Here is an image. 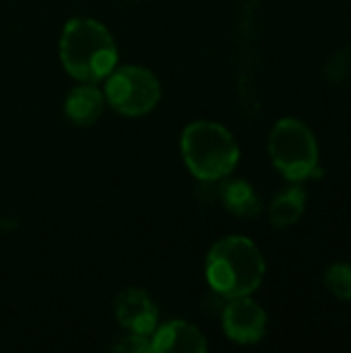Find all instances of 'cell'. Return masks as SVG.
Masks as SVG:
<instances>
[{
  "instance_id": "obj_1",
  "label": "cell",
  "mask_w": 351,
  "mask_h": 353,
  "mask_svg": "<svg viewBox=\"0 0 351 353\" xmlns=\"http://www.w3.org/2000/svg\"><path fill=\"white\" fill-rule=\"evenodd\" d=\"M60 60L74 79L97 83L106 79L118 62V48L110 31L93 19H70L60 37Z\"/></svg>"
},
{
  "instance_id": "obj_2",
  "label": "cell",
  "mask_w": 351,
  "mask_h": 353,
  "mask_svg": "<svg viewBox=\"0 0 351 353\" xmlns=\"http://www.w3.org/2000/svg\"><path fill=\"white\" fill-rule=\"evenodd\" d=\"M205 275L209 285L230 300L250 296L259 290L265 277V261L252 240L244 236H228L211 246Z\"/></svg>"
},
{
  "instance_id": "obj_3",
  "label": "cell",
  "mask_w": 351,
  "mask_h": 353,
  "mask_svg": "<svg viewBox=\"0 0 351 353\" xmlns=\"http://www.w3.org/2000/svg\"><path fill=\"white\" fill-rule=\"evenodd\" d=\"M180 149L186 168L203 182H215L230 176L240 157L232 132L221 124L207 120L192 122L184 128Z\"/></svg>"
},
{
  "instance_id": "obj_4",
  "label": "cell",
  "mask_w": 351,
  "mask_h": 353,
  "mask_svg": "<svg viewBox=\"0 0 351 353\" xmlns=\"http://www.w3.org/2000/svg\"><path fill=\"white\" fill-rule=\"evenodd\" d=\"M269 153L275 168L292 182L306 180L319 170V147L314 134L296 118H283L273 126Z\"/></svg>"
},
{
  "instance_id": "obj_5",
  "label": "cell",
  "mask_w": 351,
  "mask_h": 353,
  "mask_svg": "<svg viewBox=\"0 0 351 353\" xmlns=\"http://www.w3.org/2000/svg\"><path fill=\"white\" fill-rule=\"evenodd\" d=\"M106 79V99L124 116H143L159 101V81L143 66H120Z\"/></svg>"
},
{
  "instance_id": "obj_6",
  "label": "cell",
  "mask_w": 351,
  "mask_h": 353,
  "mask_svg": "<svg viewBox=\"0 0 351 353\" xmlns=\"http://www.w3.org/2000/svg\"><path fill=\"white\" fill-rule=\"evenodd\" d=\"M223 331L236 343H257L267 333V314L248 296L232 298L223 308Z\"/></svg>"
},
{
  "instance_id": "obj_7",
  "label": "cell",
  "mask_w": 351,
  "mask_h": 353,
  "mask_svg": "<svg viewBox=\"0 0 351 353\" xmlns=\"http://www.w3.org/2000/svg\"><path fill=\"white\" fill-rule=\"evenodd\" d=\"M114 314L126 331L145 337L155 331L159 319V310L153 298L139 288H126L116 296Z\"/></svg>"
},
{
  "instance_id": "obj_8",
  "label": "cell",
  "mask_w": 351,
  "mask_h": 353,
  "mask_svg": "<svg viewBox=\"0 0 351 353\" xmlns=\"http://www.w3.org/2000/svg\"><path fill=\"white\" fill-rule=\"evenodd\" d=\"M151 352L157 353H205L207 339L190 323L172 321L163 325L151 341Z\"/></svg>"
},
{
  "instance_id": "obj_9",
  "label": "cell",
  "mask_w": 351,
  "mask_h": 353,
  "mask_svg": "<svg viewBox=\"0 0 351 353\" xmlns=\"http://www.w3.org/2000/svg\"><path fill=\"white\" fill-rule=\"evenodd\" d=\"M103 103H106L103 93L91 83H85L68 93L64 101V114L77 126H91L101 116Z\"/></svg>"
},
{
  "instance_id": "obj_10",
  "label": "cell",
  "mask_w": 351,
  "mask_h": 353,
  "mask_svg": "<svg viewBox=\"0 0 351 353\" xmlns=\"http://www.w3.org/2000/svg\"><path fill=\"white\" fill-rule=\"evenodd\" d=\"M221 203L225 209L238 217H254L261 211V199L254 192L252 184L246 180H228L219 188Z\"/></svg>"
},
{
  "instance_id": "obj_11",
  "label": "cell",
  "mask_w": 351,
  "mask_h": 353,
  "mask_svg": "<svg viewBox=\"0 0 351 353\" xmlns=\"http://www.w3.org/2000/svg\"><path fill=\"white\" fill-rule=\"evenodd\" d=\"M306 209V190L302 186H290L288 190L279 192L271 207H269V219L275 228H288L294 225Z\"/></svg>"
},
{
  "instance_id": "obj_12",
  "label": "cell",
  "mask_w": 351,
  "mask_h": 353,
  "mask_svg": "<svg viewBox=\"0 0 351 353\" xmlns=\"http://www.w3.org/2000/svg\"><path fill=\"white\" fill-rule=\"evenodd\" d=\"M325 283L335 298L351 302V265H345V263L333 265L327 271Z\"/></svg>"
},
{
  "instance_id": "obj_13",
  "label": "cell",
  "mask_w": 351,
  "mask_h": 353,
  "mask_svg": "<svg viewBox=\"0 0 351 353\" xmlns=\"http://www.w3.org/2000/svg\"><path fill=\"white\" fill-rule=\"evenodd\" d=\"M351 72V48H343L339 52H335L327 64H325V77L331 83H339L343 81Z\"/></svg>"
},
{
  "instance_id": "obj_14",
  "label": "cell",
  "mask_w": 351,
  "mask_h": 353,
  "mask_svg": "<svg viewBox=\"0 0 351 353\" xmlns=\"http://www.w3.org/2000/svg\"><path fill=\"white\" fill-rule=\"evenodd\" d=\"M114 352H124V353H145L151 352V341L145 339V335H137V333H130L126 337H122L120 341H116L112 345Z\"/></svg>"
}]
</instances>
